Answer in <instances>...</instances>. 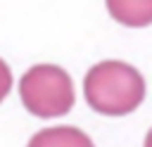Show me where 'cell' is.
I'll use <instances>...</instances> for the list:
<instances>
[{
  "mask_svg": "<svg viewBox=\"0 0 152 147\" xmlns=\"http://www.w3.org/2000/svg\"><path fill=\"white\" fill-rule=\"evenodd\" d=\"M107 9L124 26H147V24H152V0H145V2H119V0L114 2V0H109Z\"/></svg>",
  "mask_w": 152,
  "mask_h": 147,
  "instance_id": "4",
  "label": "cell"
},
{
  "mask_svg": "<svg viewBox=\"0 0 152 147\" xmlns=\"http://www.w3.org/2000/svg\"><path fill=\"white\" fill-rule=\"evenodd\" d=\"M145 147H152V128H150L147 135H145Z\"/></svg>",
  "mask_w": 152,
  "mask_h": 147,
  "instance_id": "6",
  "label": "cell"
},
{
  "mask_svg": "<svg viewBox=\"0 0 152 147\" xmlns=\"http://www.w3.org/2000/svg\"><path fill=\"white\" fill-rule=\"evenodd\" d=\"M26 147H95L93 140L74 126H55L38 130Z\"/></svg>",
  "mask_w": 152,
  "mask_h": 147,
  "instance_id": "3",
  "label": "cell"
},
{
  "mask_svg": "<svg viewBox=\"0 0 152 147\" xmlns=\"http://www.w3.org/2000/svg\"><path fill=\"white\" fill-rule=\"evenodd\" d=\"M10 88H12V71H10V66L0 59V102L7 97Z\"/></svg>",
  "mask_w": 152,
  "mask_h": 147,
  "instance_id": "5",
  "label": "cell"
},
{
  "mask_svg": "<svg viewBox=\"0 0 152 147\" xmlns=\"http://www.w3.org/2000/svg\"><path fill=\"white\" fill-rule=\"evenodd\" d=\"M19 97L24 107L40 119L64 116L76 102L71 76L55 64L31 66L19 78Z\"/></svg>",
  "mask_w": 152,
  "mask_h": 147,
  "instance_id": "2",
  "label": "cell"
},
{
  "mask_svg": "<svg viewBox=\"0 0 152 147\" xmlns=\"http://www.w3.org/2000/svg\"><path fill=\"white\" fill-rule=\"evenodd\" d=\"M88 104L104 116H124L138 109L145 97V81L140 71L126 62L107 59L95 64L83 78Z\"/></svg>",
  "mask_w": 152,
  "mask_h": 147,
  "instance_id": "1",
  "label": "cell"
}]
</instances>
